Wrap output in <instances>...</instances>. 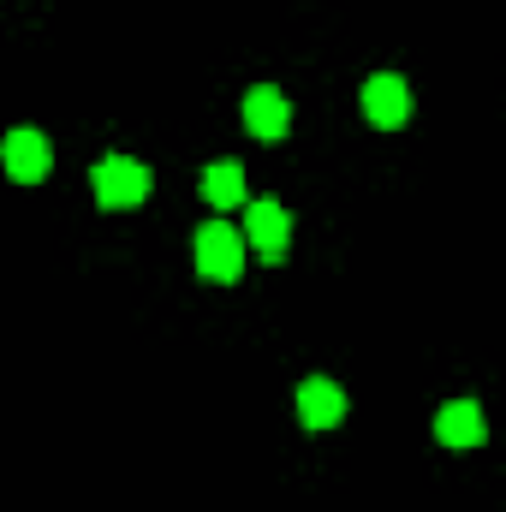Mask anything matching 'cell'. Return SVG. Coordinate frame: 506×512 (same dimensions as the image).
<instances>
[{
  "mask_svg": "<svg viewBox=\"0 0 506 512\" xmlns=\"http://www.w3.org/2000/svg\"><path fill=\"white\" fill-rule=\"evenodd\" d=\"M191 251H197V274L203 280H239L245 274V233L233 221H221V215L197 227V245Z\"/></svg>",
  "mask_w": 506,
  "mask_h": 512,
  "instance_id": "1",
  "label": "cell"
},
{
  "mask_svg": "<svg viewBox=\"0 0 506 512\" xmlns=\"http://www.w3.org/2000/svg\"><path fill=\"white\" fill-rule=\"evenodd\" d=\"M149 167L143 161H131V155H108V161H96V203L102 209H137L143 197H149Z\"/></svg>",
  "mask_w": 506,
  "mask_h": 512,
  "instance_id": "2",
  "label": "cell"
},
{
  "mask_svg": "<svg viewBox=\"0 0 506 512\" xmlns=\"http://www.w3.org/2000/svg\"><path fill=\"white\" fill-rule=\"evenodd\" d=\"M0 161H6V173L18 179V185H36V179H48V167H54V149H48V137L36 126H18L6 131V143H0Z\"/></svg>",
  "mask_w": 506,
  "mask_h": 512,
  "instance_id": "3",
  "label": "cell"
},
{
  "mask_svg": "<svg viewBox=\"0 0 506 512\" xmlns=\"http://www.w3.org/2000/svg\"><path fill=\"white\" fill-rule=\"evenodd\" d=\"M245 245H256L268 262L286 256V245H292V221H286V209H280L274 197H262V203L245 209Z\"/></svg>",
  "mask_w": 506,
  "mask_h": 512,
  "instance_id": "4",
  "label": "cell"
},
{
  "mask_svg": "<svg viewBox=\"0 0 506 512\" xmlns=\"http://www.w3.org/2000/svg\"><path fill=\"white\" fill-rule=\"evenodd\" d=\"M364 114H370L376 126H405V120H411V84L393 78V72H376V78L364 84Z\"/></svg>",
  "mask_w": 506,
  "mask_h": 512,
  "instance_id": "5",
  "label": "cell"
},
{
  "mask_svg": "<svg viewBox=\"0 0 506 512\" xmlns=\"http://www.w3.org/2000/svg\"><path fill=\"white\" fill-rule=\"evenodd\" d=\"M435 435H441V447H453V453L483 447V411H477V399H453V405H441Z\"/></svg>",
  "mask_w": 506,
  "mask_h": 512,
  "instance_id": "6",
  "label": "cell"
},
{
  "mask_svg": "<svg viewBox=\"0 0 506 512\" xmlns=\"http://www.w3.org/2000/svg\"><path fill=\"white\" fill-rule=\"evenodd\" d=\"M298 417H304V429H334L346 417V393L328 376H310V382L298 387Z\"/></svg>",
  "mask_w": 506,
  "mask_h": 512,
  "instance_id": "7",
  "label": "cell"
},
{
  "mask_svg": "<svg viewBox=\"0 0 506 512\" xmlns=\"http://www.w3.org/2000/svg\"><path fill=\"white\" fill-rule=\"evenodd\" d=\"M245 126L256 137H286L292 131V102L274 90V84H256L251 96H245Z\"/></svg>",
  "mask_w": 506,
  "mask_h": 512,
  "instance_id": "8",
  "label": "cell"
},
{
  "mask_svg": "<svg viewBox=\"0 0 506 512\" xmlns=\"http://www.w3.org/2000/svg\"><path fill=\"white\" fill-rule=\"evenodd\" d=\"M203 197H209V209H239L245 203V167L239 161H215L203 173Z\"/></svg>",
  "mask_w": 506,
  "mask_h": 512,
  "instance_id": "9",
  "label": "cell"
}]
</instances>
